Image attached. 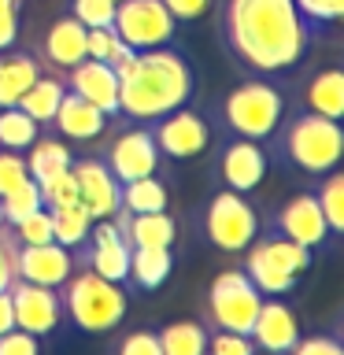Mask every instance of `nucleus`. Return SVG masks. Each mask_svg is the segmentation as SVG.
<instances>
[{
    "mask_svg": "<svg viewBox=\"0 0 344 355\" xmlns=\"http://www.w3.org/2000/svg\"><path fill=\"white\" fill-rule=\"evenodd\" d=\"M218 37L248 78H289L318 33L293 0H218Z\"/></svg>",
    "mask_w": 344,
    "mask_h": 355,
    "instance_id": "1",
    "label": "nucleus"
},
{
    "mask_svg": "<svg viewBox=\"0 0 344 355\" xmlns=\"http://www.w3.org/2000/svg\"><path fill=\"white\" fill-rule=\"evenodd\" d=\"M119 119L152 122L166 111L193 104L200 93V74L178 44L133 52L119 67Z\"/></svg>",
    "mask_w": 344,
    "mask_h": 355,
    "instance_id": "2",
    "label": "nucleus"
},
{
    "mask_svg": "<svg viewBox=\"0 0 344 355\" xmlns=\"http://www.w3.org/2000/svg\"><path fill=\"white\" fill-rule=\"evenodd\" d=\"M270 141H277V155L282 163H289L300 174L322 178L329 171H337L344 159V130L337 119L315 115V111H293L289 119H282V126Z\"/></svg>",
    "mask_w": 344,
    "mask_h": 355,
    "instance_id": "3",
    "label": "nucleus"
},
{
    "mask_svg": "<svg viewBox=\"0 0 344 355\" xmlns=\"http://www.w3.org/2000/svg\"><path fill=\"white\" fill-rule=\"evenodd\" d=\"M285 111H289V100L270 78H244L241 85H233L218 100L215 115H218V126L233 133V137L266 144L282 126Z\"/></svg>",
    "mask_w": 344,
    "mask_h": 355,
    "instance_id": "4",
    "label": "nucleus"
},
{
    "mask_svg": "<svg viewBox=\"0 0 344 355\" xmlns=\"http://www.w3.org/2000/svg\"><path fill=\"white\" fill-rule=\"evenodd\" d=\"M60 288H63L60 293L63 296V315L82 333H111L115 326H122V318H126V311H130L126 288L93 274L89 266H78Z\"/></svg>",
    "mask_w": 344,
    "mask_h": 355,
    "instance_id": "5",
    "label": "nucleus"
},
{
    "mask_svg": "<svg viewBox=\"0 0 344 355\" xmlns=\"http://www.w3.org/2000/svg\"><path fill=\"white\" fill-rule=\"evenodd\" d=\"M311 263H315V252H307L304 244L289 241L277 230H259V237L244 248V274L263 296H289L300 274L311 270Z\"/></svg>",
    "mask_w": 344,
    "mask_h": 355,
    "instance_id": "6",
    "label": "nucleus"
},
{
    "mask_svg": "<svg viewBox=\"0 0 344 355\" xmlns=\"http://www.w3.org/2000/svg\"><path fill=\"white\" fill-rule=\"evenodd\" d=\"M263 215L244 193L233 189H218L204 207V237L211 248L218 252H244L248 244L259 237Z\"/></svg>",
    "mask_w": 344,
    "mask_h": 355,
    "instance_id": "7",
    "label": "nucleus"
},
{
    "mask_svg": "<svg viewBox=\"0 0 344 355\" xmlns=\"http://www.w3.org/2000/svg\"><path fill=\"white\" fill-rule=\"evenodd\" d=\"M148 130H152V141H155V148H160V155L163 159H174V163L204 155L218 137L215 119L196 104H182V107L166 111L160 119H152Z\"/></svg>",
    "mask_w": 344,
    "mask_h": 355,
    "instance_id": "8",
    "label": "nucleus"
},
{
    "mask_svg": "<svg viewBox=\"0 0 344 355\" xmlns=\"http://www.w3.org/2000/svg\"><path fill=\"white\" fill-rule=\"evenodd\" d=\"M111 30H115L133 52L178 44V19L166 11L163 0H119Z\"/></svg>",
    "mask_w": 344,
    "mask_h": 355,
    "instance_id": "9",
    "label": "nucleus"
},
{
    "mask_svg": "<svg viewBox=\"0 0 344 355\" xmlns=\"http://www.w3.org/2000/svg\"><path fill=\"white\" fill-rule=\"evenodd\" d=\"M259 304L263 293L252 285V277L244 270H222L207 288V318L215 322V329L252 333Z\"/></svg>",
    "mask_w": 344,
    "mask_h": 355,
    "instance_id": "10",
    "label": "nucleus"
},
{
    "mask_svg": "<svg viewBox=\"0 0 344 355\" xmlns=\"http://www.w3.org/2000/svg\"><path fill=\"white\" fill-rule=\"evenodd\" d=\"M215 182L218 189H233V193H255L263 182H266V171H270V155L259 141H248V137H233L226 133L215 152Z\"/></svg>",
    "mask_w": 344,
    "mask_h": 355,
    "instance_id": "11",
    "label": "nucleus"
},
{
    "mask_svg": "<svg viewBox=\"0 0 344 355\" xmlns=\"http://www.w3.org/2000/svg\"><path fill=\"white\" fill-rule=\"evenodd\" d=\"M104 163H108V171L115 174L119 185L137 182V178H148V174L160 171L163 155H160V148H155V141H152L148 122H130V126L111 141Z\"/></svg>",
    "mask_w": 344,
    "mask_h": 355,
    "instance_id": "12",
    "label": "nucleus"
},
{
    "mask_svg": "<svg viewBox=\"0 0 344 355\" xmlns=\"http://www.w3.org/2000/svg\"><path fill=\"white\" fill-rule=\"evenodd\" d=\"M11 311H15V326L33 333V337H52L55 329L63 326V296L60 288H49V285H33V282H22L15 277L11 282Z\"/></svg>",
    "mask_w": 344,
    "mask_h": 355,
    "instance_id": "13",
    "label": "nucleus"
},
{
    "mask_svg": "<svg viewBox=\"0 0 344 355\" xmlns=\"http://www.w3.org/2000/svg\"><path fill=\"white\" fill-rule=\"evenodd\" d=\"M270 230L277 233H285L289 241H296V244H304L307 252H326L333 241V233L326 226V218H322V207H318V200L315 193H296V196H289L282 207L274 211V218H270Z\"/></svg>",
    "mask_w": 344,
    "mask_h": 355,
    "instance_id": "14",
    "label": "nucleus"
},
{
    "mask_svg": "<svg viewBox=\"0 0 344 355\" xmlns=\"http://www.w3.org/2000/svg\"><path fill=\"white\" fill-rule=\"evenodd\" d=\"M71 174L78 182V200L89 207V215L96 218H111L115 211L122 207L119 196H122V185L115 182V174L108 171V163L100 155H82V159L71 163Z\"/></svg>",
    "mask_w": 344,
    "mask_h": 355,
    "instance_id": "15",
    "label": "nucleus"
},
{
    "mask_svg": "<svg viewBox=\"0 0 344 355\" xmlns=\"http://www.w3.org/2000/svg\"><path fill=\"white\" fill-rule=\"evenodd\" d=\"M74 274V252L63 244H19L15 248V277L33 285H49L60 288L67 277Z\"/></svg>",
    "mask_w": 344,
    "mask_h": 355,
    "instance_id": "16",
    "label": "nucleus"
},
{
    "mask_svg": "<svg viewBox=\"0 0 344 355\" xmlns=\"http://www.w3.org/2000/svg\"><path fill=\"white\" fill-rule=\"evenodd\" d=\"M248 337L255 340V348L266 352V355H289V348L300 340V318L282 296H270V300L263 296Z\"/></svg>",
    "mask_w": 344,
    "mask_h": 355,
    "instance_id": "17",
    "label": "nucleus"
},
{
    "mask_svg": "<svg viewBox=\"0 0 344 355\" xmlns=\"http://www.w3.org/2000/svg\"><path fill=\"white\" fill-rule=\"evenodd\" d=\"M67 89L89 100L93 107H100L108 119H119V74L115 67H108L104 60H82L78 67L67 71Z\"/></svg>",
    "mask_w": 344,
    "mask_h": 355,
    "instance_id": "18",
    "label": "nucleus"
},
{
    "mask_svg": "<svg viewBox=\"0 0 344 355\" xmlns=\"http://www.w3.org/2000/svg\"><path fill=\"white\" fill-rule=\"evenodd\" d=\"M111 122L115 119H108L100 107H93L89 100H82L78 93L67 89L60 107H55V115H52V122H49V130H55L67 141H96V137L108 133Z\"/></svg>",
    "mask_w": 344,
    "mask_h": 355,
    "instance_id": "19",
    "label": "nucleus"
},
{
    "mask_svg": "<svg viewBox=\"0 0 344 355\" xmlns=\"http://www.w3.org/2000/svg\"><path fill=\"white\" fill-rule=\"evenodd\" d=\"M85 26L78 22L71 11H63L60 19L52 22L49 30H44V37H41V55L37 60L44 67H55V71H71V67H78L85 60Z\"/></svg>",
    "mask_w": 344,
    "mask_h": 355,
    "instance_id": "20",
    "label": "nucleus"
},
{
    "mask_svg": "<svg viewBox=\"0 0 344 355\" xmlns=\"http://www.w3.org/2000/svg\"><path fill=\"white\" fill-rule=\"evenodd\" d=\"M115 222L122 226L130 248H174L178 241V222L171 211H148V215H130V211H115Z\"/></svg>",
    "mask_w": 344,
    "mask_h": 355,
    "instance_id": "21",
    "label": "nucleus"
},
{
    "mask_svg": "<svg viewBox=\"0 0 344 355\" xmlns=\"http://www.w3.org/2000/svg\"><path fill=\"white\" fill-rule=\"evenodd\" d=\"M300 107L304 111H315V115H326V119H344V71L337 63L322 67L304 82L300 89Z\"/></svg>",
    "mask_w": 344,
    "mask_h": 355,
    "instance_id": "22",
    "label": "nucleus"
},
{
    "mask_svg": "<svg viewBox=\"0 0 344 355\" xmlns=\"http://www.w3.org/2000/svg\"><path fill=\"white\" fill-rule=\"evenodd\" d=\"M44 74V63L33 52L4 49L0 52V107H15L19 96Z\"/></svg>",
    "mask_w": 344,
    "mask_h": 355,
    "instance_id": "23",
    "label": "nucleus"
},
{
    "mask_svg": "<svg viewBox=\"0 0 344 355\" xmlns=\"http://www.w3.org/2000/svg\"><path fill=\"white\" fill-rule=\"evenodd\" d=\"M174 274V248H130V285L144 288H160L171 282Z\"/></svg>",
    "mask_w": 344,
    "mask_h": 355,
    "instance_id": "24",
    "label": "nucleus"
},
{
    "mask_svg": "<svg viewBox=\"0 0 344 355\" xmlns=\"http://www.w3.org/2000/svg\"><path fill=\"white\" fill-rule=\"evenodd\" d=\"M63 93H67V82H63V78H55V74L44 71L37 82H33L26 93L19 96V104H15V107H22L33 122H37V126L49 130V122H52V115H55V107H60Z\"/></svg>",
    "mask_w": 344,
    "mask_h": 355,
    "instance_id": "25",
    "label": "nucleus"
},
{
    "mask_svg": "<svg viewBox=\"0 0 344 355\" xmlns=\"http://www.w3.org/2000/svg\"><path fill=\"white\" fill-rule=\"evenodd\" d=\"M22 155H26V171L33 182H44V178H52L60 171H71V163H74V152L60 137H49V133H41Z\"/></svg>",
    "mask_w": 344,
    "mask_h": 355,
    "instance_id": "26",
    "label": "nucleus"
},
{
    "mask_svg": "<svg viewBox=\"0 0 344 355\" xmlns=\"http://www.w3.org/2000/svg\"><path fill=\"white\" fill-rule=\"evenodd\" d=\"M52 215V237L55 244H63V248L78 252L89 237V226H93V215H89V207L82 200H71V204H55L49 207Z\"/></svg>",
    "mask_w": 344,
    "mask_h": 355,
    "instance_id": "27",
    "label": "nucleus"
},
{
    "mask_svg": "<svg viewBox=\"0 0 344 355\" xmlns=\"http://www.w3.org/2000/svg\"><path fill=\"white\" fill-rule=\"evenodd\" d=\"M160 352L163 355H207V326H200L193 318H178L160 333Z\"/></svg>",
    "mask_w": 344,
    "mask_h": 355,
    "instance_id": "28",
    "label": "nucleus"
},
{
    "mask_svg": "<svg viewBox=\"0 0 344 355\" xmlns=\"http://www.w3.org/2000/svg\"><path fill=\"white\" fill-rule=\"evenodd\" d=\"M119 204H122V211H130V215H148V211H166L171 207V196H166V185L160 182V178L148 174V178H137V182L122 185Z\"/></svg>",
    "mask_w": 344,
    "mask_h": 355,
    "instance_id": "29",
    "label": "nucleus"
},
{
    "mask_svg": "<svg viewBox=\"0 0 344 355\" xmlns=\"http://www.w3.org/2000/svg\"><path fill=\"white\" fill-rule=\"evenodd\" d=\"M41 133H44V126H37L22 107H0V148L26 152Z\"/></svg>",
    "mask_w": 344,
    "mask_h": 355,
    "instance_id": "30",
    "label": "nucleus"
},
{
    "mask_svg": "<svg viewBox=\"0 0 344 355\" xmlns=\"http://www.w3.org/2000/svg\"><path fill=\"white\" fill-rule=\"evenodd\" d=\"M318 200V207H322V218H326V226L333 237H341L344 233V174L341 171H329V174H322V182L311 189Z\"/></svg>",
    "mask_w": 344,
    "mask_h": 355,
    "instance_id": "31",
    "label": "nucleus"
},
{
    "mask_svg": "<svg viewBox=\"0 0 344 355\" xmlns=\"http://www.w3.org/2000/svg\"><path fill=\"white\" fill-rule=\"evenodd\" d=\"M130 55H133V49H130V44L122 41L111 26H108V30H89V33H85V60H104L108 67H115V71H119V67L130 60Z\"/></svg>",
    "mask_w": 344,
    "mask_h": 355,
    "instance_id": "32",
    "label": "nucleus"
},
{
    "mask_svg": "<svg viewBox=\"0 0 344 355\" xmlns=\"http://www.w3.org/2000/svg\"><path fill=\"white\" fill-rule=\"evenodd\" d=\"M0 207H4V226H15L19 218L33 215L37 207H44L37 182H33V178H26L22 185H15L11 193H4V196H0Z\"/></svg>",
    "mask_w": 344,
    "mask_h": 355,
    "instance_id": "33",
    "label": "nucleus"
},
{
    "mask_svg": "<svg viewBox=\"0 0 344 355\" xmlns=\"http://www.w3.org/2000/svg\"><path fill=\"white\" fill-rule=\"evenodd\" d=\"M293 4L315 26V33H329L344 19V0H293Z\"/></svg>",
    "mask_w": 344,
    "mask_h": 355,
    "instance_id": "34",
    "label": "nucleus"
},
{
    "mask_svg": "<svg viewBox=\"0 0 344 355\" xmlns=\"http://www.w3.org/2000/svg\"><path fill=\"white\" fill-rule=\"evenodd\" d=\"M67 11H71L85 30H108L111 22H115V0H71Z\"/></svg>",
    "mask_w": 344,
    "mask_h": 355,
    "instance_id": "35",
    "label": "nucleus"
},
{
    "mask_svg": "<svg viewBox=\"0 0 344 355\" xmlns=\"http://www.w3.org/2000/svg\"><path fill=\"white\" fill-rule=\"evenodd\" d=\"M11 233H15L19 244H49V241H55L52 237V215H49V207H37L33 215L19 218L15 226H11Z\"/></svg>",
    "mask_w": 344,
    "mask_h": 355,
    "instance_id": "36",
    "label": "nucleus"
},
{
    "mask_svg": "<svg viewBox=\"0 0 344 355\" xmlns=\"http://www.w3.org/2000/svg\"><path fill=\"white\" fill-rule=\"evenodd\" d=\"M255 340L248 333H233V329H211L207 333V355H255Z\"/></svg>",
    "mask_w": 344,
    "mask_h": 355,
    "instance_id": "37",
    "label": "nucleus"
},
{
    "mask_svg": "<svg viewBox=\"0 0 344 355\" xmlns=\"http://www.w3.org/2000/svg\"><path fill=\"white\" fill-rule=\"evenodd\" d=\"M41 189V200L44 207H55V204H71V200H78V182L71 171H60L52 178H44V182H37Z\"/></svg>",
    "mask_w": 344,
    "mask_h": 355,
    "instance_id": "38",
    "label": "nucleus"
},
{
    "mask_svg": "<svg viewBox=\"0 0 344 355\" xmlns=\"http://www.w3.org/2000/svg\"><path fill=\"white\" fill-rule=\"evenodd\" d=\"M26 178H30V171H26V155L0 148V196L11 193L15 185H22Z\"/></svg>",
    "mask_w": 344,
    "mask_h": 355,
    "instance_id": "39",
    "label": "nucleus"
},
{
    "mask_svg": "<svg viewBox=\"0 0 344 355\" xmlns=\"http://www.w3.org/2000/svg\"><path fill=\"white\" fill-rule=\"evenodd\" d=\"M289 355H344V344L333 337V333H315V337H304L289 348Z\"/></svg>",
    "mask_w": 344,
    "mask_h": 355,
    "instance_id": "40",
    "label": "nucleus"
},
{
    "mask_svg": "<svg viewBox=\"0 0 344 355\" xmlns=\"http://www.w3.org/2000/svg\"><path fill=\"white\" fill-rule=\"evenodd\" d=\"M0 355H41V337L11 326L8 333H0Z\"/></svg>",
    "mask_w": 344,
    "mask_h": 355,
    "instance_id": "41",
    "label": "nucleus"
},
{
    "mask_svg": "<svg viewBox=\"0 0 344 355\" xmlns=\"http://www.w3.org/2000/svg\"><path fill=\"white\" fill-rule=\"evenodd\" d=\"M15 233H11V226H0V293L4 288H11V282H15Z\"/></svg>",
    "mask_w": 344,
    "mask_h": 355,
    "instance_id": "42",
    "label": "nucleus"
},
{
    "mask_svg": "<svg viewBox=\"0 0 344 355\" xmlns=\"http://www.w3.org/2000/svg\"><path fill=\"white\" fill-rule=\"evenodd\" d=\"M115 355H163V352H160V337L152 329H133L122 337Z\"/></svg>",
    "mask_w": 344,
    "mask_h": 355,
    "instance_id": "43",
    "label": "nucleus"
},
{
    "mask_svg": "<svg viewBox=\"0 0 344 355\" xmlns=\"http://www.w3.org/2000/svg\"><path fill=\"white\" fill-rule=\"evenodd\" d=\"M19 30H22V4L0 8V52L15 49V44H19Z\"/></svg>",
    "mask_w": 344,
    "mask_h": 355,
    "instance_id": "44",
    "label": "nucleus"
},
{
    "mask_svg": "<svg viewBox=\"0 0 344 355\" xmlns=\"http://www.w3.org/2000/svg\"><path fill=\"white\" fill-rule=\"evenodd\" d=\"M166 11L178 19V22H196V19H204L211 8H215V0H163Z\"/></svg>",
    "mask_w": 344,
    "mask_h": 355,
    "instance_id": "45",
    "label": "nucleus"
},
{
    "mask_svg": "<svg viewBox=\"0 0 344 355\" xmlns=\"http://www.w3.org/2000/svg\"><path fill=\"white\" fill-rule=\"evenodd\" d=\"M11 326H15V311H11V293L4 288L0 293V333H8Z\"/></svg>",
    "mask_w": 344,
    "mask_h": 355,
    "instance_id": "46",
    "label": "nucleus"
},
{
    "mask_svg": "<svg viewBox=\"0 0 344 355\" xmlns=\"http://www.w3.org/2000/svg\"><path fill=\"white\" fill-rule=\"evenodd\" d=\"M15 4H22V0H0V8H15Z\"/></svg>",
    "mask_w": 344,
    "mask_h": 355,
    "instance_id": "47",
    "label": "nucleus"
},
{
    "mask_svg": "<svg viewBox=\"0 0 344 355\" xmlns=\"http://www.w3.org/2000/svg\"><path fill=\"white\" fill-rule=\"evenodd\" d=\"M0 226H4V207H0Z\"/></svg>",
    "mask_w": 344,
    "mask_h": 355,
    "instance_id": "48",
    "label": "nucleus"
},
{
    "mask_svg": "<svg viewBox=\"0 0 344 355\" xmlns=\"http://www.w3.org/2000/svg\"><path fill=\"white\" fill-rule=\"evenodd\" d=\"M115 4H119V0H115Z\"/></svg>",
    "mask_w": 344,
    "mask_h": 355,
    "instance_id": "49",
    "label": "nucleus"
}]
</instances>
